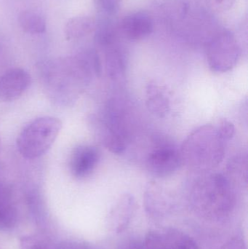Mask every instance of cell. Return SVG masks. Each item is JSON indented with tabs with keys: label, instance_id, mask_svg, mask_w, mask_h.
Segmentation results:
<instances>
[{
	"label": "cell",
	"instance_id": "12",
	"mask_svg": "<svg viewBox=\"0 0 248 249\" xmlns=\"http://www.w3.org/2000/svg\"><path fill=\"white\" fill-rule=\"evenodd\" d=\"M101 48L104 51L105 69L108 77L115 82L123 80L127 70V58L122 47L116 40Z\"/></svg>",
	"mask_w": 248,
	"mask_h": 249
},
{
	"label": "cell",
	"instance_id": "16",
	"mask_svg": "<svg viewBox=\"0 0 248 249\" xmlns=\"http://www.w3.org/2000/svg\"><path fill=\"white\" fill-rule=\"evenodd\" d=\"M96 28V22L93 18L86 16H77L67 22L65 33L68 39H80L91 33Z\"/></svg>",
	"mask_w": 248,
	"mask_h": 249
},
{
	"label": "cell",
	"instance_id": "11",
	"mask_svg": "<svg viewBox=\"0 0 248 249\" xmlns=\"http://www.w3.org/2000/svg\"><path fill=\"white\" fill-rule=\"evenodd\" d=\"M136 202L131 194H124L114 205L109 214L112 231L119 234L125 231L136 212Z\"/></svg>",
	"mask_w": 248,
	"mask_h": 249
},
{
	"label": "cell",
	"instance_id": "23",
	"mask_svg": "<svg viewBox=\"0 0 248 249\" xmlns=\"http://www.w3.org/2000/svg\"><path fill=\"white\" fill-rule=\"evenodd\" d=\"M116 249H147L145 242L137 238H130L122 241Z\"/></svg>",
	"mask_w": 248,
	"mask_h": 249
},
{
	"label": "cell",
	"instance_id": "13",
	"mask_svg": "<svg viewBox=\"0 0 248 249\" xmlns=\"http://www.w3.org/2000/svg\"><path fill=\"white\" fill-rule=\"evenodd\" d=\"M146 105L149 111L159 118H165L170 112V99L164 89L156 83L147 86Z\"/></svg>",
	"mask_w": 248,
	"mask_h": 249
},
{
	"label": "cell",
	"instance_id": "1",
	"mask_svg": "<svg viewBox=\"0 0 248 249\" xmlns=\"http://www.w3.org/2000/svg\"><path fill=\"white\" fill-rule=\"evenodd\" d=\"M189 199L195 212L204 219L224 220L235 206V184L227 174L205 173L194 182Z\"/></svg>",
	"mask_w": 248,
	"mask_h": 249
},
{
	"label": "cell",
	"instance_id": "6",
	"mask_svg": "<svg viewBox=\"0 0 248 249\" xmlns=\"http://www.w3.org/2000/svg\"><path fill=\"white\" fill-rule=\"evenodd\" d=\"M145 165L154 177L165 178L171 176L182 165L180 149L169 139L158 136L147 154Z\"/></svg>",
	"mask_w": 248,
	"mask_h": 249
},
{
	"label": "cell",
	"instance_id": "17",
	"mask_svg": "<svg viewBox=\"0 0 248 249\" xmlns=\"http://www.w3.org/2000/svg\"><path fill=\"white\" fill-rule=\"evenodd\" d=\"M19 24L24 32L32 35L42 34L46 30L43 17L33 11H23L18 16Z\"/></svg>",
	"mask_w": 248,
	"mask_h": 249
},
{
	"label": "cell",
	"instance_id": "8",
	"mask_svg": "<svg viewBox=\"0 0 248 249\" xmlns=\"http://www.w3.org/2000/svg\"><path fill=\"white\" fill-rule=\"evenodd\" d=\"M100 159V152L93 145L82 144L73 150L69 160L71 175L77 179H84L92 175Z\"/></svg>",
	"mask_w": 248,
	"mask_h": 249
},
{
	"label": "cell",
	"instance_id": "22",
	"mask_svg": "<svg viewBox=\"0 0 248 249\" xmlns=\"http://www.w3.org/2000/svg\"><path fill=\"white\" fill-rule=\"evenodd\" d=\"M207 4L217 11L230 10L234 5L235 0H205Z\"/></svg>",
	"mask_w": 248,
	"mask_h": 249
},
{
	"label": "cell",
	"instance_id": "26",
	"mask_svg": "<svg viewBox=\"0 0 248 249\" xmlns=\"http://www.w3.org/2000/svg\"><path fill=\"white\" fill-rule=\"evenodd\" d=\"M0 149H1V138H0Z\"/></svg>",
	"mask_w": 248,
	"mask_h": 249
},
{
	"label": "cell",
	"instance_id": "9",
	"mask_svg": "<svg viewBox=\"0 0 248 249\" xmlns=\"http://www.w3.org/2000/svg\"><path fill=\"white\" fill-rule=\"evenodd\" d=\"M31 84V76L21 68H12L0 76V101L10 102L17 100Z\"/></svg>",
	"mask_w": 248,
	"mask_h": 249
},
{
	"label": "cell",
	"instance_id": "15",
	"mask_svg": "<svg viewBox=\"0 0 248 249\" xmlns=\"http://www.w3.org/2000/svg\"><path fill=\"white\" fill-rule=\"evenodd\" d=\"M145 205L147 212L155 216L163 213L170 205L168 194L161 186L155 182H151L145 193Z\"/></svg>",
	"mask_w": 248,
	"mask_h": 249
},
{
	"label": "cell",
	"instance_id": "2",
	"mask_svg": "<svg viewBox=\"0 0 248 249\" xmlns=\"http://www.w3.org/2000/svg\"><path fill=\"white\" fill-rule=\"evenodd\" d=\"M227 143L216 124L200 126L186 137L181 146L182 164L197 172H211L224 160Z\"/></svg>",
	"mask_w": 248,
	"mask_h": 249
},
{
	"label": "cell",
	"instance_id": "10",
	"mask_svg": "<svg viewBox=\"0 0 248 249\" xmlns=\"http://www.w3.org/2000/svg\"><path fill=\"white\" fill-rule=\"evenodd\" d=\"M121 32L126 39L138 41L148 37L153 32L151 16L145 12H135L125 16L120 25Z\"/></svg>",
	"mask_w": 248,
	"mask_h": 249
},
{
	"label": "cell",
	"instance_id": "5",
	"mask_svg": "<svg viewBox=\"0 0 248 249\" xmlns=\"http://www.w3.org/2000/svg\"><path fill=\"white\" fill-rule=\"evenodd\" d=\"M241 56V48L237 38L229 31L215 34L207 45L206 57L213 71L224 73L236 67Z\"/></svg>",
	"mask_w": 248,
	"mask_h": 249
},
{
	"label": "cell",
	"instance_id": "7",
	"mask_svg": "<svg viewBox=\"0 0 248 249\" xmlns=\"http://www.w3.org/2000/svg\"><path fill=\"white\" fill-rule=\"evenodd\" d=\"M144 242L147 249H200L192 237L173 228L150 231Z\"/></svg>",
	"mask_w": 248,
	"mask_h": 249
},
{
	"label": "cell",
	"instance_id": "24",
	"mask_svg": "<svg viewBox=\"0 0 248 249\" xmlns=\"http://www.w3.org/2000/svg\"><path fill=\"white\" fill-rule=\"evenodd\" d=\"M57 249H100L96 246L87 243L77 242V241H65L58 245Z\"/></svg>",
	"mask_w": 248,
	"mask_h": 249
},
{
	"label": "cell",
	"instance_id": "19",
	"mask_svg": "<svg viewBox=\"0 0 248 249\" xmlns=\"http://www.w3.org/2000/svg\"><path fill=\"white\" fill-rule=\"evenodd\" d=\"M20 249H51L49 244L37 235H26L20 239Z\"/></svg>",
	"mask_w": 248,
	"mask_h": 249
},
{
	"label": "cell",
	"instance_id": "4",
	"mask_svg": "<svg viewBox=\"0 0 248 249\" xmlns=\"http://www.w3.org/2000/svg\"><path fill=\"white\" fill-rule=\"evenodd\" d=\"M62 126L61 120L51 116L41 117L31 121L17 136V150L26 159L40 158L52 147Z\"/></svg>",
	"mask_w": 248,
	"mask_h": 249
},
{
	"label": "cell",
	"instance_id": "20",
	"mask_svg": "<svg viewBox=\"0 0 248 249\" xmlns=\"http://www.w3.org/2000/svg\"><path fill=\"white\" fill-rule=\"evenodd\" d=\"M218 131L227 142L232 139L235 133V127L231 121L227 119H221L216 124Z\"/></svg>",
	"mask_w": 248,
	"mask_h": 249
},
{
	"label": "cell",
	"instance_id": "14",
	"mask_svg": "<svg viewBox=\"0 0 248 249\" xmlns=\"http://www.w3.org/2000/svg\"><path fill=\"white\" fill-rule=\"evenodd\" d=\"M17 209L10 189L0 183V231H7L17 223Z\"/></svg>",
	"mask_w": 248,
	"mask_h": 249
},
{
	"label": "cell",
	"instance_id": "3",
	"mask_svg": "<svg viewBox=\"0 0 248 249\" xmlns=\"http://www.w3.org/2000/svg\"><path fill=\"white\" fill-rule=\"evenodd\" d=\"M129 119L128 105L118 97L108 101L101 115L92 119L98 139L112 153L119 155L127 149L130 137Z\"/></svg>",
	"mask_w": 248,
	"mask_h": 249
},
{
	"label": "cell",
	"instance_id": "21",
	"mask_svg": "<svg viewBox=\"0 0 248 249\" xmlns=\"http://www.w3.org/2000/svg\"><path fill=\"white\" fill-rule=\"evenodd\" d=\"M122 0H97L98 4L106 14L112 16L119 10Z\"/></svg>",
	"mask_w": 248,
	"mask_h": 249
},
{
	"label": "cell",
	"instance_id": "25",
	"mask_svg": "<svg viewBox=\"0 0 248 249\" xmlns=\"http://www.w3.org/2000/svg\"><path fill=\"white\" fill-rule=\"evenodd\" d=\"M218 249H247V247L243 239L235 237L229 240Z\"/></svg>",
	"mask_w": 248,
	"mask_h": 249
},
{
	"label": "cell",
	"instance_id": "18",
	"mask_svg": "<svg viewBox=\"0 0 248 249\" xmlns=\"http://www.w3.org/2000/svg\"><path fill=\"white\" fill-rule=\"evenodd\" d=\"M227 177L234 184L237 182L247 183L248 158L246 154H241L230 160L227 166Z\"/></svg>",
	"mask_w": 248,
	"mask_h": 249
}]
</instances>
